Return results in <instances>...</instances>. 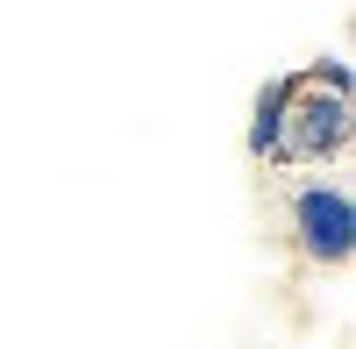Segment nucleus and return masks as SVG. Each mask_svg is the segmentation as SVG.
I'll return each mask as SVG.
<instances>
[{
	"label": "nucleus",
	"mask_w": 356,
	"mask_h": 349,
	"mask_svg": "<svg viewBox=\"0 0 356 349\" xmlns=\"http://www.w3.org/2000/svg\"><path fill=\"white\" fill-rule=\"evenodd\" d=\"M342 143H349V72L321 65L314 79H292L271 164H328V157H342Z\"/></svg>",
	"instance_id": "obj_1"
},
{
	"label": "nucleus",
	"mask_w": 356,
	"mask_h": 349,
	"mask_svg": "<svg viewBox=\"0 0 356 349\" xmlns=\"http://www.w3.org/2000/svg\"><path fill=\"white\" fill-rule=\"evenodd\" d=\"M285 228L307 264H349L356 250V200L342 179H307L285 193Z\"/></svg>",
	"instance_id": "obj_2"
},
{
	"label": "nucleus",
	"mask_w": 356,
	"mask_h": 349,
	"mask_svg": "<svg viewBox=\"0 0 356 349\" xmlns=\"http://www.w3.org/2000/svg\"><path fill=\"white\" fill-rule=\"evenodd\" d=\"M285 93H292V79H271V86H264V100H257V129H250V150H257V157H271V143H278Z\"/></svg>",
	"instance_id": "obj_3"
}]
</instances>
